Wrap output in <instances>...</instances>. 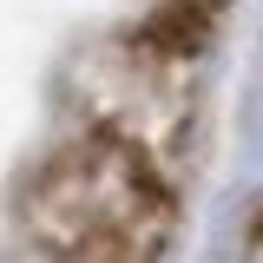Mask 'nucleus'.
I'll list each match as a JSON object with an SVG mask.
<instances>
[{
    "instance_id": "f257e3e1",
    "label": "nucleus",
    "mask_w": 263,
    "mask_h": 263,
    "mask_svg": "<svg viewBox=\"0 0 263 263\" xmlns=\"http://www.w3.org/2000/svg\"><path fill=\"white\" fill-rule=\"evenodd\" d=\"M20 224L60 263H164L178 237V191L132 145L79 132L27 178Z\"/></svg>"
},
{
    "instance_id": "f03ea898",
    "label": "nucleus",
    "mask_w": 263,
    "mask_h": 263,
    "mask_svg": "<svg viewBox=\"0 0 263 263\" xmlns=\"http://www.w3.org/2000/svg\"><path fill=\"white\" fill-rule=\"evenodd\" d=\"M72 99L86 112V132H105L132 145L138 158H152L171 178L197 145V92L191 66L158 53L152 40H105L92 53H79L72 66Z\"/></svg>"
},
{
    "instance_id": "7ed1b4c3",
    "label": "nucleus",
    "mask_w": 263,
    "mask_h": 263,
    "mask_svg": "<svg viewBox=\"0 0 263 263\" xmlns=\"http://www.w3.org/2000/svg\"><path fill=\"white\" fill-rule=\"evenodd\" d=\"M217 20H224V0H152L145 27H132L138 40H152L158 53L191 66L211 40H217Z\"/></svg>"
}]
</instances>
